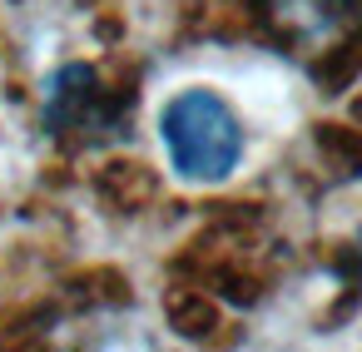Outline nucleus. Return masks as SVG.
Returning a JSON list of instances; mask_svg holds the SVG:
<instances>
[{"label": "nucleus", "mask_w": 362, "mask_h": 352, "mask_svg": "<svg viewBox=\"0 0 362 352\" xmlns=\"http://www.w3.org/2000/svg\"><path fill=\"white\" fill-rule=\"evenodd\" d=\"M159 144L184 184H223L243 159V119L218 90H179L159 115Z\"/></svg>", "instance_id": "f257e3e1"}, {"label": "nucleus", "mask_w": 362, "mask_h": 352, "mask_svg": "<svg viewBox=\"0 0 362 352\" xmlns=\"http://www.w3.org/2000/svg\"><path fill=\"white\" fill-rule=\"evenodd\" d=\"M45 119L50 129H85V124H105V110H100V80L90 65H65L55 70L50 90H45Z\"/></svg>", "instance_id": "f03ea898"}]
</instances>
